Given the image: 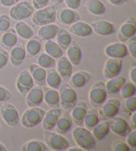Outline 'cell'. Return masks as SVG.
I'll list each match as a JSON object with an SVG mask.
<instances>
[{
    "label": "cell",
    "instance_id": "obj_27",
    "mask_svg": "<svg viewBox=\"0 0 136 151\" xmlns=\"http://www.w3.org/2000/svg\"><path fill=\"white\" fill-rule=\"evenodd\" d=\"M17 43V35L14 28H9L6 32L3 33L0 43L1 47L9 51L16 45Z\"/></svg>",
    "mask_w": 136,
    "mask_h": 151
},
{
    "label": "cell",
    "instance_id": "obj_34",
    "mask_svg": "<svg viewBox=\"0 0 136 151\" xmlns=\"http://www.w3.org/2000/svg\"><path fill=\"white\" fill-rule=\"evenodd\" d=\"M84 7L88 12L94 15H102L106 12V7L100 0H88Z\"/></svg>",
    "mask_w": 136,
    "mask_h": 151
},
{
    "label": "cell",
    "instance_id": "obj_45",
    "mask_svg": "<svg viewBox=\"0 0 136 151\" xmlns=\"http://www.w3.org/2000/svg\"><path fill=\"white\" fill-rule=\"evenodd\" d=\"M127 49L133 59L136 58V37L134 35L129 39L127 41Z\"/></svg>",
    "mask_w": 136,
    "mask_h": 151
},
{
    "label": "cell",
    "instance_id": "obj_10",
    "mask_svg": "<svg viewBox=\"0 0 136 151\" xmlns=\"http://www.w3.org/2000/svg\"><path fill=\"white\" fill-rule=\"evenodd\" d=\"M0 113L5 123L10 127L17 126L19 123L17 109L11 103H4L0 108Z\"/></svg>",
    "mask_w": 136,
    "mask_h": 151
},
{
    "label": "cell",
    "instance_id": "obj_30",
    "mask_svg": "<svg viewBox=\"0 0 136 151\" xmlns=\"http://www.w3.org/2000/svg\"><path fill=\"white\" fill-rule=\"evenodd\" d=\"M125 82H126L125 78L122 76H117L108 79L107 83H105L107 93L115 94V93L119 92L123 85Z\"/></svg>",
    "mask_w": 136,
    "mask_h": 151
},
{
    "label": "cell",
    "instance_id": "obj_2",
    "mask_svg": "<svg viewBox=\"0 0 136 151\" xmlns=\"http://www.w3.org/2000/svg\"><path fill=\"white\" fill-rule=\"evenodd\" d=\"M60 104L62 109L67 112H70L77 105L78 97L74 88L69 83H64L59 88Z\"/></svg>",
    "mask_w": 136,
    "mask_h": 151
},
{
    "label": "cell",
    "instance_id": "obj_28",
    "mask_svg": "<svg viewBox=\"0 0 136 151\" xmlns=\"http://www.w3.org/2000/svg\"><path fill=\"white\" fill-rule=\"evenodd\" d=\"M66 51L67 58L69 59L72 65H78L80 63L82 56V50L79 45L76 43V41H72Z\"/></svg>",
    "mask_w": 136,
    "mask_h": 151
},
{
    "label": "cell",
    "instance_id": "obj_9",
    "mask_svg": "<svg viewBox=\"0 0 136 151\" xmlns=\"http://www.w3.org/2000/svg\"><path fill=\"white\" fill-rule=\"evenodd\" d=\"M110 130L114 134L121 137H125L132 129L124 118L120 116H115L108 119Z\"/></svg>",
    "mask_w": 136,
    "mask_h": 151
},
{
    "label": "cell",
    "instance_id": "obj_20",
    "mask_svg": "<svg viewBox=\"0 0 136 151\" xmlns=\"http://www.w3.org/2000/svg\"><path fill=\"white\" fill-rule=\"evenodd\" d=\"M26 57L25 47L23 43L16 44L11 49L9 55L10 61L14 67H19L21 65Z\"/></svg>",
    "mask_w": 136,
    "mask_h": 151
},
{
    "label": "cell",
    "instance_id": "obj_14",
    "mask_svg": "<svg viewBox=\"0 0 136 151\" xmlns=\"http://www.w3.org/2000/svg\"><path fill=\"white\" fill-rule=\"evenodd\" d=\"M104 53L110 58L123 59L128 55L126 45L123 43H114L107 45Z\"/></svg>",
    "mask_w": 136,
    "mask_h": 151
},
{
    "label": "cell",
    "instance_id": "obj_38",
    "mask_svg": "<svg viewBox=\"0 0 136 151\" xmlns=\"http://www.w3.org/2000/svg\"><path fill=\"white\" fill-rule=\"evenodd\" d=\"M71 35L67 30L64 29H59L57 34V43L62 50L66 51L72 42Z\"/></svg>",
    "mask_w": 136,
    "mask_h": 151
},
{
    "label": "cell",
    "instance_id": "obj_43",
    "mask_svg": "<svg viewBox=\"0 0 136 151\" xmlns=\"http://www.w3.org/2000/svg\"><path fill=\"white\" fill-rule=\"evenodd\" d=\"M11 25L10 17L7 14L0 15V35L9 29Z\"/></svg>",
    "mask_w": 136,
    "mask_h": 151
},
{
    "label": "cell",
    "instance_id": "obj_12",
    "mask_svg": "<svg viewBox=\"0 0 136 151\" xmlns=\"http://www.w3.org/2000/svg\"><path fill=\"white\" fill-rule=\"evenodd\" d=\"M136 33V22L133 17L127 19L121 25L117 33V38L122 43L126 41L135 35Z\"/></svg>",
    "mask_w": 136,
    "mask_h": 151
},
{
    "label": "cell",
    "instance_id": "obj_54",
    "mask_svg": "<svg viewBox=\"0 0 136 151\" xmlns=\"http://www.w3.org/2000/svg\"><path fill=\"white\" fill-rule=\"evenodd\" d=\"M131 128L135 129L136 128V113L134 112L132 115V118H131Z\"/></svg>",
    "mask_w": 136,
    "mask_h": 151
},
{
    "label": "cell",
    "instance_id": "obj_7",
    "mask_svg": "<svg viewBox=\"0 0 136 151\" xmlns=\"http://www.w3.org/2000/svg\"><path fill=\"white\" fill-rule=\"evenodd\" d=\"M105 83L102 81L96 82L89 92V101L94 108L98 109L105 102L107 98Z\"/></svg>",
    "mask_w": 136,
    "mask_h": 151
},
{
    "label": "cell",
    "instance_id": "obj_17",
    "mask_svg": "<svg viewBox=\"0 0 136 151\" xmlns=\"http://www.w3.org/2000/svg\"><path fill=\"white\" fill-rule=\"evenodd\" d=\"M96 34L100 36H108L116 32V28L113 23L106 20H99L90 24Z\"/></svg>",
    "mask_w": 136,
    "mask_h": 151
},
{
    "label": "cell",
    "instance_id": "obj_33",
    "mask_svg": "<svg viewBox=\"0 0 136 151\" xmlns=\"http://www.w3.org/2000/svg\"><path fill=\"white\" fill-rule=\"evenodd\" d=\"M32 61L45 69L53 68L55 65L54 58L46 53H41L39 55L37 54V56L35 55V57L33 59Z\"/></svg>",
    "mask_w": 136,
    "mask_h": 151
},
{
    "label": "cell",
    "instance_id": "obj_13",
    "mask_svg": "<svg viewBox=\"0 0 136 151\" xmlns=\"http://www.w3.org/2000/svg\"><path fill=\"white\" fill-rule=\"evenodd\" d=\"M122 60L117 58H109L104 67V75L106 79H110L118 76L122 68Z\"/></svg>",
    "mask_w": 136,
    "mask_h": 151
},
{
    "label": "cell",
    "instance_id": "obj_37",
    "mask_svg": "<svg viewBox=\"0 0 136 151\" xmlns=\"http://www.w3.org/2000/svg\"><path fill=\"white\" fill-rule=\"evenodd\" d=\"M41 40L37 37H33L29 40L25 46L26 53L28 57H35L39 53L41 49Z\"/></svg>",
    "mask_w": 136,
    "mask_h": 151
},
{
    "label": "cell",
    "instance_id": "obj_35",
    "mask_svg": "<svg viewBox=\"0 0 136 151\" xmlns=\"http://www.w3.org/2000/svg\"><path fill=\"white\" fill-rule=\"evenodd\" d=\"M15 30L17 36L24 40H29L33 37L34 32L29 25L22 21H18L15 23Z\"/></svg>",
    "mask_w": 136,
    "mask_h": 151
},
{
    "label": "cell",
    "instance_id": "obj_8",
    "mask_svg": "<svg viewBox=\"0 0 136 151\" xmlns=\"http://www.w3.org/2000/svg\"><path fill=\"white\" fill-rule=\"evenodd\" d=\"M121 102L117 98H111L106 100L99 107L98 115L100 121H106L117 115L120 111Z\"/></svg>",
    "mask_w": 136,
    "mask_h": 151
},
{
    "label": "cell",
    "instance_id": "obj_51",
    "mask_svg": "<svg viewBox=\"0 0 136 151\" xmlns=\"http://www.w3.org/2000/svg\"><path fill=\"white\" fill-rule=\"evenodd\" d=\"M19 1V0H0V5L4 7H12Z\"/></svg>",
    "mask_w": 136,
    "mask_h": 151
},
{
    "label": "cell",
    "instance_id": "obj_31",
    "mask_svg": "<svg viewBox=\"0 0 136 151\" xmlns=\"http://www.w3.org/2000/svg\"><path fill=\"white\" fill-rule=\"evenodd\" d=\"M46 83L49 87L59 89L62 83V78L56 69L50 68L47 69Z\"/></svg>",
    "mask_w": 136,
    "mask_h": 151
},
{
    "label": "cell",
    "instance_id": "obj_18",
    "mask_svg": "<svg viewBox=\"0 0 136 151\" xmlns=\"http://www.w3.org/2000/svg\"><path fill=\"white\" fill-rule=\"evenodd\" d=\"M87 104L84 101H78L70 112L72 122L78 127L84 126V119L87 112Z\"/></svg>",
    "mask_w": 136,
    "mask_h": 151
},
{
    "label": "cell",
    "instance_id": "obj_32",
    "mask_svg": "<svg viewBox=\"0 0 136 151\" xmlns=\"http://www.w3.org/2000/svg\"><path fill=\"white\" fill-rule=\"evenodd\" d=\"M100 122L98 111L97 109L93 108L87 110L84 119V125L86 129L92 131L94 127Z\"/></svg>",
    "mask_w": 136,
    "mask_h": 151
},
{
    "label": "cell",
    "instance_id": "obj_55",
    "mask_svg": "<svg viewBox=\"0 0 136 151\" xmlns=\"http://www.w3.org/2000/svg\"><path fill=\"white\" fill-rule=\"evenodd\" d=\"M67 151H85L84 149H82V148H80L79 147H72V148H67Z\"/></svg>",
    "mask_w": 136,
    "mask_h": 151
},
{
    "label": "cell",
    "instance_id": "obj_3",
    "mask_svg": "<svg viewBox=\"0 0 136 151\" xmlns=\"http://www.w3.org/2000/svg\"><path fill=\"white\" fill-rule=\"evenodd\" d=\"M57 18V7L49 6L37 9L33 15L32 22L36 26H43L53 23Z\"/></svg>",
    "mask_w": 136,
    "mask_h": 151
},
{
    "label": "cell",
    "instance_id": "obj_16",
    "mask_svg": "<svg viewBox=\"0 0 136 151\" xmlns=\"http://www.w3.org/2000/svg\"><path fill=\"white\" fill-rule=\"evenodd\" d=\"M57 17L59 22L63 25H72L80 19V15L74 9L70 8L61 9L57 12Z\"/></svg>",
    "mask_w": 136,
    "mask_h": 151
},
{
    "label": "cell",
    "instance_id": "obj_23",
    "mask_svg": "<svg viewBox=\"0 0 136 151\" xmlns=\"http://www.w3.org/2000/svg\"><path fill=\"white\" fill-rule=\"evenodd\" d=\"M59 31V26L53 23L41 26L37 32V37L41 41L53 40Z\"/></svg>",
    "mask_w": 136,
    "mask_h": 151
},
{
    "label": "cell",
    "instance_id": "obj_49",
    "mask_svg": "<svg viewBox=\"0 0 136 151\" xmlns=\"http://www.w3.org/2000/svg\"><path fill=\"white\" fill-rule=\"evenodd\" d=\"M49 1L50 0H32V4L34 8L40 9L47 6Z\"/></svg>",
    "mask_w": 136,
    "mask_h": 151
},
{
    "label": "cell",
    "instance_id": "obj_19",
    "mask_svg": "<svg viewBox=\"0 0 136 151\" xmlns=\"http://www.w3.org/2000/svg\"><path fill=\"white\" fill-rule=\"evenodd\" d=\"M26 97V103L29 107L39 106L43 102L44 99L43 90L40 86L33 87L29 91Z\"/></svg>",
    "mask_w": 136,
    "mask_h": 151
},
{
    "label": "cell",
    "instance_id": "obj_24",
    "mask_svg": "<svg viewBox=\"0 0 136 151\" xmlns=\"http://www.w3.org/2000/svg\"><path fill=\"white\" fill-rule=\"evenodd\" d=\"M69 32L78 37H86L92 34L93 29L88 23L78 21L71 25L69 28Z\"/></svg>",
    "mask_w": 136,
    "mask_h": 151
},
{
    "label": "cell",
    "instance_id": "obj_56",
    "mask_svg": "<svg viewBox=\"0 0 136 151\" xmlns=\"http://www.w3.org/2000/svg\"><path fill=\"white\" fill-rule=\"evenodd\" d=\"M50 1H51V3L53 5V6H59V5L61 4L62 2H63L64 0H50Z\"/></svg>",
    "mask_w": 136,
    "mask_h": 151
},
{
    "label": "cell",
    "instance_id": "obj_11",
    "mask_svg": "<svg viewBox=\"0 0 136 151\" xmlns=\"http://www.w3.org/2000/svg\"><path fill=\"white\" fill-rule=\"evenodd\" d=\"M33 79L29 71L23 70L20 73L16 81V87L18 91L25 97L29 91L34 87Z\"/></svg>",
    "mask_w": 136,
    "mask_h": 151
},
{
    "label": "cell",
    "instance_id": "obj_6",
    "mask_svg": "<svg viewBox=\"0 0 136 151\" xmlns=\"http://www.w3.org/2000/svg\"><path fill=\"white\" fill-rule=\"evenodd\" d=\"M34 10L35 8L30 1H19L9 10V17L15 21L25 20L33 14Z\"/></svg>",
    "mask_w": 136,
    "mask_h": 151
},
{
    "label": "cell",
    "instance_id": "obj_15",
    "mask_svg": "<svg viewBox=\"0 0 136 151\" xmlns=\"http://www.w3.org/2000/svg\"><path fill=\"white\" fill-rule=\"evenodd\" d=\"M61 115V109L59 108L51 109L47 112L42 120V127L44 131H51L57 124V122Z\"/></svg>",
    "mask_w": 136,
    "mask_h": 151
},
{
    "label": "cell",
    "instance_id": "obj_1",
    "mask_svg": "<svg viewBox=\"0 0 136 151\" xmlns=\"http://www.w3.org/2000/svg\"><path fill=\"white\" fill-rule=\"evenodd\" d=\"M72 137L78 147L85 151L96 148V142L92 132L86 127H77L72 131Z\"/></svg>",
    "mask_w": 136,
    "mask_h": 151
},
{
    "label": "cell",
    "instance_id": "obj_21",
    "mask_svg": "<svg viewBox=\"0 0 136 151\" xmlns=\"http://www.w3.org/2000/svg\"><path fill=\"white\" fill-rule=\"evenodd\" d=\"M57 71L59 73L62 79L69 81L72 74V65L67 57H59L57 65Z\"/></svg>",
    "mask_w": 136,
    "mask_h": 151
},
{
    "label": "cell",
    "instance_id": "obj_53",
    "mask_svg": "<svg viewBox=\"0 0 136 151\" xmlns=\"http://www.w3.org/2000/svg\"><path fill=\"white\" fill-rule=\"evenodd\" d=\"M109 3L115 6H120L127 1V0H107Z\"/></svg>",
    "mask_w": 136,
    "mask_h": 151
},
{
    "label": "cell",
    "instance_id": "obj_25",
    "mask_svg": "<svg viewBox=\"0 0 136 151\" xmlns=\"http://www.w3.org/2000/svg\"><path fill=\"white\" fill-rule=\"evenodd\" d=\"M90 79L91 76L89 73L79 71L72 74L69 80V84L73 88H80L87 84Z\"/></svg>",
    "mask_w": 136,
    "mask_h": 151
},
{
    "label": "cell",
    "instance_id": "obj_48",
    "mask_svg": "<svg viewBox=\"0 0 136 151\" xmlns=\"http://www.w3.org/2000/svg\"><path fill=\"white\" fill-rule=\"evenodd\" d=\"M11 97V93L7 88L0 85V102H6Z\"/></svg>",
    "mask_w": 136,
    "mask_h": 151
},
{
    "label": "cell",
    "instance_id": "obj_40",
    "mask_svg": "<svg viewBox=\"0 0 136 151\" xmlns=\"http://www.w3.org/2000/svg\"><path fill=\"white\" fill-rule=\"evenodd\" d=\"M21 151H45L47 150V147L43 142L39 140H33L28 141L23 145Z\"/></svg>",
    "mask_w": 136,
    "mask_h": 151
},
{
    "label": "cell",
    "instance_id": "obj_46",
    "mask_svg": "<svg viewBox=\"0 0 136 151\" xmlns=\"http://www.w3.org/2000/svg\"><path fill=\"white\" fill-rule=\"evenodd\" d=\"M9 61V54L7 50L0 47V70L3 69Z\"/></svg>",
    "mask_w": 136,
    "mask_h": 151
},
{
    "label": "cell",
    "instance_id": "obj_41",
    "mask_svg": "<svg viewBox=\"0 0 136 151\" xmlns=\"http://www.w3.org/2000/svg\"><path fill=\"white\" fill-rule=\"evenodd\" d=\"M120 111L124 113H132L136 111V97L132 96L129 98L125 99L122 104L120 105Z\"/></svg>",
    "mask_w": 136,
    "mask_h": 151
},
{
    "label": "cell",
    "instance_id": "obj_26",
    "mask_svg": "<svg viewBox=\"0 0 136 151\" xmlns=\"http://www.w3.org/2000/svg\"><path fill=\"white\" fill-rule=\"evenodd\" d=\"M29 72L34 82L38 86H44L46 84L47 72L46 69L35 63H32L29 66Z\"/></svg>",
    "mask_w": 136,
    "mask_h": 151
},
{
    "label": "cell",
    "instance_id": "obj_36",
    "mask_svg": "<svg viewBox=\"0 0 136 151\" xmlns=\"http://www.w3.org/2000/svg\"><path fill=\"white\" fill-rule=\"evenodd\" d=\"M110 132L108 121H102L96 124L92 130V133L96 140H100L104 139Z\"/></svg>",
    "mask_w": 136,
    "mask_h": 151
},
{
    "label": "cell",
    "instance_id": "obj_29",
    "mask_svg": "<svg viewBox=\"0 0 136 151\" xmlns=\"http://www.w3.org/2000/svg\"><path fill=\"white\" fill-rule=\"evenodd\" d=\"M72 120L71 116L69 112H65L62 115L60 116L59 119L55 125L56 131L58 133L64 134L71 129L72 127Z\"/></svg>",
    "mask_w": 136,
    "mask_h": 151
},
{
    "label": "cell",
    "instance_id": "obj_39",
    "mask_svg": "<svg viewBox=\"0 0 136 151\" xmlns=\"http://www.w3.org/2000/svg\"><path fill=\"white\" fill-rule=\"evenodd\" d=\"M44 49L46 53L55 59H59L63 55V50L60 47L58 44L51 40L46 41Z\"/></svg>",
    "mask_w": 136,
    "mask_h": 151
},
{
    "label": "cell",
    "instance_id": "obj_4",
    "mask_svg": "<svg viewBox=\"0 0 136 151\" xmlns=\"http://www.w3.org/2000/svg\"><path fill=\"white\" fill-rule=\"evenodd\" d=\"M45 113L44 109L39 106L29 107L23 113L21 123L25 128H33L41 123Z\"/></svg>",
    "mask_w": 136,
    "mask_h": 151
},
{
    "label": "cell",
    "instance_id": "obj_42",
    "mask_svg": "<svg viewBox=\"0 0 136 151\" xmlns=\"http://www.w3.org/2000/svg\"><path fill=\"white\" fill-rule=\"evenodd\" d=\"M120 94L123 99H127L135 95V84L132 82H125L120 90Z\"/></svg>",
    "mask_w": 136,
    "mask_h": 151
},
{
    "label": "cell",
    "instance_id": "obj_52",
    "mask_svg": "<svg viewBox=\"0 0 136 151\" xmlns=\"http://www.w3.org/2000/svg\"><path fill=\"white\" fill-rule=\"evenodd\" d=\"M130 78L131 82L135 84L136 83V67H133L130 72Z\"/></svg>",
    "mask_w": 136,
    "mask_h": 151
},
{
    "label": "cell",
    "instance_id": "obj_5",
    "mask_svg": "<svg viewBox=\"0 0 136 151\" xmlns=\"http://www.w3.org/2000/svg\"><path fill=\"white\" fill-rule=\"evenodd\" d=\"M44 137L47 146L53 150H66L70 147L69 140L58 132L44 131Z\"/></svg>",
    "mask_w": 136,
    "mask_h": 151
},
{
    "label": "cell",
    "instance_id": "obj_50",
    "mask_svg": "<svg viewBox=\"0 0 136 151\" xmlns=\"http://www.w3.org/2000/svg\"><path fill=\"white\" fill-rule=\"evenodd\" d=\"M67 7L72 9H77L79 8L81 0H64Z\"/></svg>",
    "mask_w": 136,
    "mask_h": 151
},
{
    "label": "cell",
    "instance_id": "obj_47",
    "mask_svg": "<svg viewBox=\"0 0 136 151\" xmlns=\"http://www.w3.org/2000/svg\"><path fill=\"white\" fill-rule=\"evenodd\" d=\"M126 143L130 148H136V130L133 129L126 137Z\"/></svg>",
    "mask_w": 136,
    "mask_h": 151
},
{
    "label": "cell",
    "instance_id": "obj_57",
    "mask_svg": "<svg viewBox=\"0 0 136 151\" xmlns=\"http://www.w3.org/2000/svg\"><path fill=\"white\" fill-rule=\"evenodd\" d=\"M7 149L5 145H4L2 143L0 142V151H7Z\"/></svg>",
    "mask_w": 136,
    "mask_h": 151
},
{
    "label": "cell",
    "instance_id": "obj_22",
    "mask_svg": "<svg viewBox=\"0 0 136 151\" xmlns=\"http://www.w3.org/2000/svg\"><path fill=\"white\" fill-rule=\"evenodd\" d=\"M44 99L47 105L51 109L59 108L60 104V95L57 89L51 88L49 87H44L43 88Z\"/></svg>",
    "mask_w": 136,
    "mask_h": 151
},
{
    "label": "cell",
    "instance_id": "obj_44",
    "mask_svg": "<svg viewBox=\"0 0 136 151\" xmlns=\"http://www.w3.org/2000/svg\"><path fill=\"white\" fill-rule=\"evenodd\" d=\"M112 148L113 151H130L131 148L125 142L122 140H116L112 143Z\"/></svg>",
    "mask_w": 136,
    "mask_h": 151
}]
</instances>
